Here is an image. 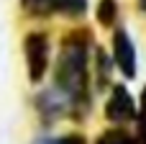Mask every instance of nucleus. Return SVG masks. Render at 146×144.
<instances>
[{
    "instance_id": "f257e3e1",
    "label": "nucleus",
    "mask_w": 146,
    "mask_h": 144,
    "mask_svg": "<svg viewBox=\"0 0 146 144\" xmlns=\"http://www.w3.org/2000/svg\"><path fill=\"white\" fill-rule=\"evenodd\" d=\"M92 52H95V33L85 23L69 26L62 33L59 46L54 52L49 82L67 98L69 103L67 121L72 124L87 121L95 106L98 93L92 85Z\"/></svg>"
},
{
    "instance_id": "f03ea898",
    "label": "nucleus",
    "mask_w": 146,
    "mask_h": 144,
    "mask_svg": "<svg viewBox=\"0 0 146 144\" xmlns=\"http://www.w3.org/2000/svg\"><path fill=\"white\" fill-rule=\"evenodd\" d=\"M21 49H23V64H26L28 82L33 88L44 85L51 72V62H54L51 33L46 28H28L21 39Z\"/></svg>"
},
{
    "instance_id": "7ed1b4c3",
    "label": "nucleus",
    "mask_w": 146,
    "mask_h": 144,
    "mask_svg": "<svg viewBox=\"0 0 146 144\" xmlns=\"http://www.w3.org/2000/svg\"><path fill=\"white\" fill-rule=\"evenodd\" d=\"M31 111L36 116V124L44 129V134H49L56 124L67 121L69 103L51 82H44L31 93Z\"/></svg>"
},
{
    "instance_id": "20e7f679",
    "label": "nucleus",
    "mask_w": 146,
    "mask_h": 144,
    "mask_svg": "<svg viewBox=\"0 0 146 144\" xmlns=\"http://www.w3.org/2000/svg\"><path fill=\"white\" fill-rule=\"evenodd\" d=\"M139 113V100L128 90L126 82H113L108 88L105 103H103V116L108 126H131Z\"/></svg>"
},
{
    "instance_id": "39448f33",
    "label": "nucleus",
    "mask_w": 146,
    "mask_h": 144,
    "mask_svg": "<svg viewBox=\"0 0 146 144\" xmlns=\"http://www.w3.org/2000/svg\"><path fill=\"white\" fill-rule=\"evenodd\" d=\"M28 13V18L33 21H51V18H62V21H85L87 10H90V0H33L28 8H23Z\"/></svg>"
},
{
    "instance_id": "423d86ee",
    "label": "nucleus",
    "mask_w": 146,
    "mask_h": 144,
    "mask_svg": "<svg viewBox=\"0 0 146 144\" xmlns=\"http://www.w3.org/2000/svg\"><path fill=\"white\" fill-rule=\"evenodd\" d=\"M110 57L115 64V72L128 82L139 77V52L131 39V31L126 26H118L110 31Z\"/></svg>"
},
{
    "instance_id": "0eeeda50",
    "label": "nucleus",
    "mask_w": 146,
    "mask_h": 144,
    "mask_svg": "<svg viewBox=\"0 0 146 144\" xmlns=\"http://www.w3.org/2000/svg\"><path fill=\"white\" fill-rule=\"evenodd\" d=\"M113 75H115V64H113L110 52H105V46L95 44V52H92V85H95V93L108 90L113 85Z\"/></svg>"
},
{
    "instance_id": "6e6552de",
    "label": "nucleus",
    "mask_w": 146,
    "mask_h": 144,
    "mask_svg": "<svg viewBox=\"0 0 146 144\" xmlns=\"http://www.w3.org/2000/svg\"><path fill=\"white\" fill-rule=\"evenodd\" d=\"M95 21L105 31L118 28L121 26V3L118 0H98V5H95Z\"/></svg>"
},
{
    "instance_id": "1a4fd4ad",
    "label": "nucleus",
    "mask_w": 146,
    "mask_h": 144,
    "mask_svg": "<svg viewBox=\"0 0 146 144\" xmlns=\"http://www.w3.org/2000/svg\"><path fill=\"white\" fill-rule=\"evenodd\" d=\"M90 144H139L133 129L128 126H105L95 134V139Z\"/></svg>"
},
{
    "instance_id": "9d476101",
    "label": "nucleus",
    "mask_w": 146,
    "mask_h": 144,
    "mask_svg": "<svg viewBox=\"0 0 146 144\" xmlns=\"http://www.w3.org/2000/svg\"><path fill=\"white\" fill-rule=\"evenodd\" d=\"M31 144H90V139H87L85 131L72 129V131H64V134H41Z\"/></svg>"
},
{
    "instance_id": "9b49d317",
    "label": "nucleus",
    "mask_w": 146,
    "mask_h": 144,
    "mask_svg": "<svg viewBox=\"0 0 146 144\" xmlns=\"http://www.w3.org/2000/svg\"><path fill=\"white\" fill-rule=\"evenodd\" d=\"M136 100H139V113H136V121H133V134H136L139 144H146V85L141 88V95Z\"/></svg>"
},
{
    "instance_id": "f8f14e48",
    "label": "nucleus",
    "mask_w": 146,
    "mask_h": 144,
    "mask_svg": "<svg viewBox=\"0 0 146 144\" xmlns=\"http://www.w3.org/2000/svg\"><path fill=\"white\" fill-rule=\"evenodd\" d=\"M136 10H139L141 15H146V0H136Z\"/></svg>"
},
{
    "instance_id": "ddd939ff",
    "label": "nucleus",
    "mask_w": 146,
    "mask_h": 144,
    "mask_svg": "<svg viewBox=\"0 0 146 144\" xmlns=\"http://www.w3.org/2000/svg\"><path fill=\"white\" fill-rule=\"evenodd\" d=\"M18 3H21V8H28V5H31L33 0H18Z\"/></svg>"
}]
</instances>
